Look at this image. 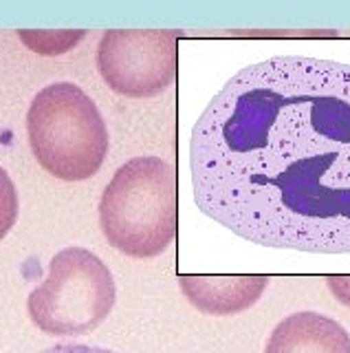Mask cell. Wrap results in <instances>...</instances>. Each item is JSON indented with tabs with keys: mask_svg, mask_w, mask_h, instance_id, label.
<instances>
[{
	"mask_svg": "<svg viewBox=\"0 0 350 353\" xmlns=\"http://www.w3.org/2000/svg\"><path fill=\"white\" fill-rule=\"evenodd\" d=\"M40 353H113V351L102 347H91V345H56Z\"/></svg>",
	"mask_w": 350,
	"mask_h": 353,
	"instance_id": "obj_11",
	"label": "cell"
},
{
	"mask_svg": "<svg viewBox=\"0 0 350 353\" xmlns=\"http://www.w3.org/2000/svg\"><path fill=\"white\" fill-rule=\"evenodd\" d=\"M194 201L256 245L350 252V66L280 55L229 80L192 130Z\"/></svg>",
	"mask_w": 350,
	"mask_h": 353,
	"instance_id": "obj_1",
	"label": "cell"
},
{
	"mask_svg": "<svg viewBox=\"0 0 350 353\" xmlns=\"http://www.w3.org/2000/svg\"><path fill=\"white\" fill-rule=\"evenodd\" d=\"M100 225L111 245L133 259H152L177 239V172L161 157H135L108 181Z\"/></svg>",
	"mask_w": 350,
	"mask_h": 353,
	"instance_id": "obj_2",
	"label": "cell"
},
{
	"mask_svg": "<svg viewBox=\"0 0 350 353\" xmlns=\"http://www.w3.org/2000/svg\"><path fill=\"white\" fill-rule=\"evenodd\" d=\"M265 353H350V336L333 318L300 312L273 329Z\"/></svg>",
	"mask_w": 350,
	"mask_h": 353,
	"instance_id": "obj_7",
	"label": "cell"
},
{
	"mask_svg": "<svg viewBox=\"0 0 350 353\" xmlns=\"http://www.w3.org/2000/svg\"><path fill=\"white\" fill-rule=\"evenodd\" d=\"M27 132L38 163L62 181L91 179L108 152V128L100 108L71 82L49 84L34 97Z\"/></svg>",
	"mask_w": 350,
	"mask_h": 353,
	"instance_id": "obj_3",
	"label": "cell"
},
{
	"mask_svg": "<svg viewBox=\"0 0 350 353\" xmlns=\"http://www.w3.org/2000/svg\"><path fill=\"white\" fill-rule=\"evenodd\" d=\"M326 285L339 303L350 307V276H326Z\"/></svg>",
	"mask_w": 350,
	"mask_h": 353,
	"instance_id": "obj_10",
	"label": "cell"
},
{
	"mask_svg": "<svg viewBox=\"0 0 350 353\" xmlns=\"http://www.w3.org/2000/svg\"><path fill=\"white\" fill-rule=\"evenodd\" d=\"M18 192L16 185L12 181V176L7 174V170L0 165V241H3L9 230L14 228L16 219H18Z\"/></svg>",
	"mask_w": 350,
	"mask_h": 353,
	"instance_id": "obj_9",
	"label": "cell"
},
{
	"mask_svg": "<svg viewBox=\"0 0 350 353\" xmlns=\"http://www.w3.org/2000/svg\"><path fill=\"white\" fill-rule=\"evenodd\" d=\"M97 69L104 82L124 97L161 95L177 80V33L155 29L106 31L97 47Z\"/></svg>",
	"mask_w": 350,
	"mask_h": 353,
	"instance_id": "obj_5",
	"label": "cell"
},
{
	"mask_svg": "<svg viewBox=\"0 0 350 353\" xmlns=\"http://www.w3.org/2000/svg\"><path fill=\"white\" fill-rule=\"evenodd\" d=\"M115 298V279L97 254L64 248L51 259L47 279L29 294L27 309L49 336H82L104 323Z\"/></svg>",
	"mask_w": 350,
	"mask_h": 353,
	"instance_id": "obj_4",
	"label": "cell"
},
{
	"mask_svg": "<svg viewBox=\"0 0 350 353\" xmlns=\"http://www.w3.org/2000/svg\"><path fill=\"white\" fill-rule=\"evenodd\" d=\"M84 36V31H20L27 47L42 55H58L78 44Z\"/></svg>",
	"mask_w": 350,
	"mask_h": 353,
	"instance_id": "obj_8",
	"label": "cell"
},
{
	"mask_svg": "<svg viewBox=\"0 0 350 353\" xmlns=\"http://www.w3.org/2000/svg\"><path fill=\"white\" fill-rule=\"evenodd\" d=\"M269 276H181L183 296L203 314L234 316L260 301Z\"/></svg>",
	"mask_w": 350,
	"mask_h": 353,
	"instance_id": "obj_6",
	"label": "cell"
}]
</instances>
